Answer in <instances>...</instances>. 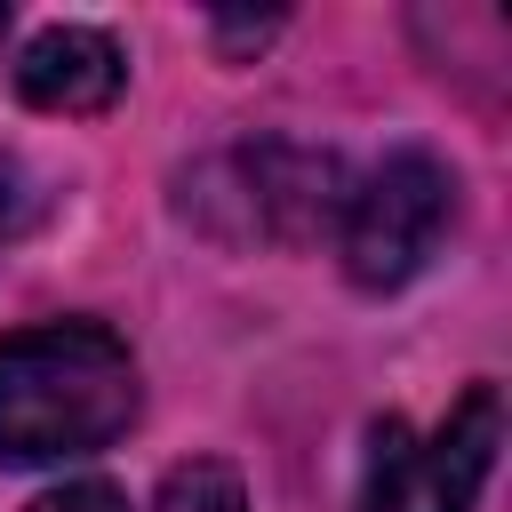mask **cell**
Wrapping results in <instances>:
<instances>
[{
	"label": "cell",
	"mask_w": 512,
	"mask_h": 512,
	"mask_svg": "<svg viewBox=\"0 0 512 512\" xmlns=\"http://www.w3.org/2000/svg\"><path fill=\"white\" fill-rule=\"evenodd\" d=\"M136 424V360L104 320L0 336V464H72Z\"/></svg>",
	"instance_id": "obj_1"
},
{
	"label": "cell",
	"mask_w": 512,
	"mask_h": 512,
	"mask_svg": "<svg viewBox=\"0 0 512 512\" xmlns=\"http://www.w3.org/2000/svg\"><path fill=\"white\" fill-rule=\"evenodd\" d=\"M448 216H456V176H448L424 144L384 152V160L344 192V216H336V256H344L352 288H368V296L408 288V280L432 264Z\"/></svg>",
	"instance_id": "obj_2"
},
{
	"label": "cell",
	"mask_w": 512,
	"mask_h": 512,
	"mask_svg": "<svg viewBox=\"0 0 512 512\" xmlns=\"http://www.w3.org/2000/svg\"><path fill=\"white\" fill-rule=\"evenodd\" d=\"M496 448H504V400L496 384H464V400L424 432L408 440V424H376V448H368V512H472L488 472H496Z\"/></svg>",
	"instance_id": "obj_3"
},
{
	"label": "cell",
	"mask_w": 512,
	"mask_h": 512,
	"mask_svg": "<svg viewBox=\"0 0 512 512\" xmlns=\"http://www.w3.org/2000/svg\"><path fill=\"white\" fill-rule=\"evenodd\" d=\"M240 176V232H264V240H320L336 232L344 216V160L336 152H312V144H248L224 160Z\"/></svg>",
	"instance_id": "obj_4"
},
{
	"label": "cell",
	"mask_w": 512,
	"mask_h": 512,
	"mask_svg": "<svg viewBox=\"0 0 512 512\" xmlns=\"http://www.w3.org/2000/svg\"><path fill=\"white\" fill-rule=\"evenodd\" d=\"M120 80H128V56H120V40L96 32V24H48V32H32L24 56H16V96H24L32 112H64V120L104 112V104L120 96Z\"/></svg>",
	"instance_id": "obj_5"
},
{
	"label": "cell",
	"mask_w": 512,
	"mask_h": 512,
	"mask_svg": "<svg viewBox=\"0 0 512 512\" xmlns=\"http://www.w3.org/2000/svg\"><path fill=\"white\" fill-rule=\"evenodd\" d=\"M152 512H248V480L224 456H184V464L160 472Z\"/></svg>",
	"instance_id": "obj_6"
},
{
	"label": "cell",
	"mask_w": 512,
	"mask_h": 512,
	"mask_svg": "<svg viewBox=\"0 0 512 512\" xmlns=\"http://www.w3.org/2000/svg\"><path fill=\"white\" fill-rule=\"evenodd\" d=\"M32 512H128V496H120L112 480H64V488H48Z\"/></svg>",
	"instance_id": "obj_7"
},
{
	"label": "cell",
	"mask_w": 512,
	"mask_h": 512,
	"mask_svg": "<svg viewBox=\"0 0 512 512\" xmlns=\"http://www.w3.org/2000/svg\"><path fill=\"white\" fill-rule=\"evenodd\" d=\"M208 32H216V48H224V56H248V48H264V40L280 32V16H216Z\"/></svg>",
	"instance_id": "obj_8"
},
{
	"label": "cell",
	"mask_w": 512,
	"mask_h": 512,
	"mask_svg": "<svg viewBox=\"0 0 512 512\" xmlns=\"http://www.w3.org/2000/svg\"><path fill=\"white\" fill-rule=\"evenodd\" d=\"M0 32H8V8H0Z\"/></svg>",
	"instance_id": "obj_9"
}]
</instances>
